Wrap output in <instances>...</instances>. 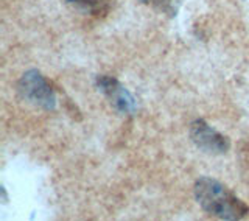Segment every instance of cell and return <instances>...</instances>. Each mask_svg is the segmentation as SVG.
I'll use <instances>...</instances> for the list:
<instances>
[{
    "instance_id": "6da1fadb",
    "label": "cell",
    "mask_w": 249,
    "mask_h": 221,
    "mask_svg": "<svg viewBox=\"0 0 249 221\" xmlns=\"http://www.w3.org/2000/svg\"><path fill=\"white\" fill-rule=\"evenodd\" d=\"M195 198L209 215L221 220H243L249 215L248 204L240 200L228 185L212 178L202 176L193 187Z\"/></svg>"
},
{
    "instance_id": "7a4b0ae2",
    "label": "cell",
    "mask_w": 249,
    "mask_h": 221,
    "mask_svg": "<svg viewBox=\"0 0 249 221\" xmlns=\"http://www.w3.org/2000/svg\"><path fill=\"white\" fill-rule=\"evenodd\" d=\"M18 92L25 101L45 110H53L56 108V91L53 89L52 83L35 69L20 76L18 81Z\"/></svg>"
},
{
    "instance_id": "3957f363",
    "label": "cell",
    "mask_w": 249,
    "mask_h": 221,
    "mask_svg": "<svg viewBox=\"0 0 249 221\" xmlns=\"http://www.w3.org/2000/svg\"><path fill=\"white\" fill-rule=\"evenodd\" d=\"M190 139L195 147L207 154H226L231 149L229 137L212 128L202 118H196L192 122Z\"/></svg>"
},
{
    "instance_id": "277c9868",
    "label": "cell",
    "mask_w": 249,
    "mask_h": 221,
    "mask_svg": "<svg viewBox=\"0 0 249 221\" xmlns=\"http://www.w3.org/2000/svg\"><path fill=\"white\" fill-rule=\"evenodd\" d=\"M95 83L98 91L109 100V103L114 106L115 110H119L123 115H132L137 112V100L117 78L98 75Z\"/></svg>"
},
{
    "instance_id": "5b68a950",
    "label": "cell",
    "mask_w": 249,
    "mask_h": 221,
    "mask_svg": "<svg viewBox=\"0 0 249 221\" xmlns=\"http://www.w3.org/2000/svg\"><path fill=\"white\" fill-rule=\"evenodd\" d=\"M66 2L80 6L83 10L89 11L90 14L100 18V16H106L109 13V10L112 8L114 0H66Z\"/></svg>"
},
{
    "instance_id": "8992f818",
    "label": "cell",
    "mask_w": 249,
    "mask_h": 221,
    "mask_svg": "<svg viewBox=\"0 0 249 221\" xmlns=\"http://www.w3.org/2000/svg\"><path fill=\"white\" fill-rule=\"evenodd\" d=\"M238 162L243 178L249 183V139L243 140L238 148Z\"/></svg>"
},
{
    "instance_id": "52a82bcc",
    "label": "cell",
    "mask_w": 249,
    "mask_h": 221,
    "mask_svg": "<svg viewBox=\"0 0 249 221\" xmlns=\"http://www.w3.org/2000/svg\"><path fill=\"white\" fill-rule=\"evenodd\" d=\"M154 5L158 10L162 13H167L170 16L176 14V6H175V0H154Z\"/></svg>"
},
{
    "instance_id": "ba28073f",
    "label": "cell",
    "mask_w": 249,
    "mask_h": 221,
    "mask_svg": "<svg viewBox=\"0 0 249 221\" xmlns=\"http://www.w3.org/2000/svg\"><path fill=\"white\" fill-rule=\"evenodd\" d=\"M139 2H143V3H146V2H148V0H139Z\"/></svg>"
}]
</instances>
